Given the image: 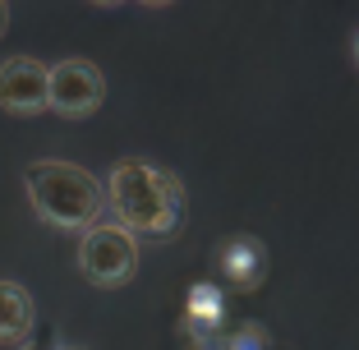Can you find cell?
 Returning <instances> with one entry per match:
<instances>
[{
    "label": "cell",
    "instance_id": "obj_1",
    "mask_svg": "<svg viewBox=\"0 0 359 350\" xmlns=\"http://www.w3.org/2000/svg\"><path fill=\"white\" fill-rule=\"evenodd\" d=\"M102 194H106V208H111L116 226L129 231L134 240L138 235L166 240L184 222V184L166 166H157V161H143V157L116 161Z\"/></svg>",
    "mask_w": 359,
    "mask_h": 350
},
{
    "label": "cell",
    "instance_id": "obj_2",
    "mask_svg": "<svg viewBox=\"0 0 359 350\" xmlns=\"http://www.w3.org/2000/svg\"><path fill=\"white\" fill-rule=\"evenodd\" d=\"M23 189H28L32 213L42 222L60 226V231H88L97 226L106 208L102 180L79 161H60V157H42L23 170Z\"/></svg>",
    "mask_w": 359,
    "mask_h": 350
},
{
    "label": "cell",
    "instance_id": "obj_3",
    "mask_svg": "<svg viewBox=\"0 0 359 350\" xmlns=\"http://www.w3.org/2000/svg\"><path fill=\"white\" fill-rule=\"evenodd\" d=\"M79 272L93 286H125L138 272V240L116 222H97L79 240Z\"/></svg>",
    "mask_w": 359,
    "mask_h": 350
},
{
    "label": "cell",
    "instance_id": "obj_4",
    "mask_svg": "<svg viewBox=\"0 0 359 350\" xmlns=\"http://www.w3.org/2000/svg\"><path fill=\"white\" fill-rule=\"evenodd\" d=\"M106 97V79L93 60L83 55H65V60L46 65V111L65 120H83L102 107Z\"/></svg>",
    "mask_w": 359,
    "mask_h": 350
},
{
    "label": "cell",
    "instance_id": "obj_5",
    "mask_svg": "<svg viewBox=\"0 0 359 350\" xmlns=\"http://www.w3.org/2000/svg\"><path fill=\"white\" fill-rule=\"evenodd\" d=\"M0 107L10 116L46 111V65L32 55H10L0 65Z\"/></svg>",
    "mask_w": 359,
    "mask_h": 350
},
{
    "label": "cell",
    "instance_id": "obj_6",
    "mask_svg": "<svg viewBox=\"0 0 359 350\" xmlns=\"http://www.w3.org/2000/svg\"><path fill=\"white\" fill-rule=\"evenodd\" d=\"M32 323H37L32 295L19 286V281H0V341H10V346L28 341Z\"/></svg>",
    "mask_w": 359,
    "mask_h": 350
},
{
    "label": "cell",
    "instance_id": "obj_7",
    "mask_svg": "<svg viewBox=\"0 0 359 350\" xmlns=\"http://www.w3.org/2000/svg\"><path fill=\"white\" fill-rule=\"evenodd\" d=\"M222 267L240 286H258V276H263V244L258 240H231L222 249Z\"/></svg>",
    "mask_w": 359,
    "mask_h": 350
},
{
    "label": "cell",
    "instance_id": "obj_8",
    "mask_svg": "<svg viewBox=\"0 0 359 350\" xmlns=\"http://www.w3.org/2000/svg\"><path fill=\"white\" fill-rule=\"evenodd\" d=\"M222 318V290L217 286H194L189 290V323H217Z\"/></svg>",
    "mask_w": 359,
    "mask_h": 350
},
{
    "label": "cell",
    "instance_id": "obj_9",
    "mask_svg": "<svg viewBox=\"0 0 359 350\" xmlns=\"http://www.w3.org/2000/svg\"><path fill=\"white\" fill-rule=\"evenodd\" d=\"M5 28H10V10L0 5V37H5Z\"/></svg>",
    "mask_w": 359,
    "mask_h": 350
},
{
    "label": "cell",
    "instance_id": "obj_10",
    "mask_svg": "<svg viewBox=\"0 0 359 350\" xmlns=\"http://www.w3.org/2000/svg\"><path fill=\"white\" fill-rule=\"evenodd\" d=\"M355 65H359V32H355Z\"/></svg>",
    "mask_w": 359,
    "mask_h": 350
},
{
    "label": "cell",
    "instance_id": "obj_11",
    "mask_svg": "<svg viewBox=\"0 0 359 350\" xmlns=\"http://www.w3.org/2000/svg\"><path fill=\"white\" fill-rule=\"evenodd\" d=\"M60 350H88V346H60Z\"/></svg>",
    "mask_w": 359,
    "mask_h": 350
},
{
    "label": "cell",
    "instance_id": "obj_12",
    "mask_svg": "<svg viewBox=\"0 0 359 350\" xmlns=\"http://www.w3.org/2000/svg\"><path fill=\"white\" fill-rule=\"evenodd\" d=\"M23 350H37V346H23Z\"/></svg>",
    "mask_w": 359,
    "mask_h": 350
}]
</instances>
